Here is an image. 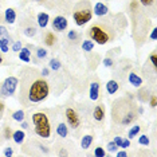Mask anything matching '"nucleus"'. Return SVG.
<instances>
[{
    "label": "nucleus",
    "mask_w": 157,
    "mask_h": 157,
    "mask_svg": "<svg viewBox=\"0 0 157 157\" xmlns=\"http://www.w3.org/2000/svg\"><path fill=\"white\" fill-rule=\"evenodd\" d=\"M65 116H66L67 124H69L70 128H73V129H77V128L81 125L79 116H78V113L73 108H67L66 112H65Z\"/></svg>",
    "instance_id": "0eeeda50"
},
{
    "label": "nucleus",
    "mask_w": 157,
    "mask_h": 157,
    "mask_svg": "<svg viewBox=\"0 0 157 157\" xmlns=\"http://www.w3.org/2000/svg\"><path fill=\"white\" fill-rule=\"evenodd\" d=\"M149 59H151V62H152V65H153V67H157V55H156V52H152L151 54V56H149Z\"/></svg>",
    "instance_id": "c85d7f7f"
},
{
    "label": "nucleus",
    "mask_w": 157,
    "mask_h": 157,
    "mask_svg": "<svg viewBox=\"0 0 157 157\" xmlns=\"http://www.w3.org/2000/svg\"><path fill=\"white\" fill-rule=\"evenodd\" d=\"M94 156H95V157H105V151H103V148H101V146L95 148Z\"/></svg>",
    "instance_id": "cd10ccee"
},
{
    "label": "nucleus",
    "mask_w": 157,
    "mask_h": 157,
    "mask_svg": "<svg viewBox=\"0 0 157 157\" xmlns=\"http://www.w3.org/2000/svg\"><path fill=\"white\" fill-rule=\"evenodd\" d=\"M99 97V83L98 82H93L90 85V99L91 101H97Z\"/></svg>",
    "instance_id": "9b49d317"
},
{
    "label": "nucleus",
    "mask_w": 157,
    "mask_h": 157,
    "mask_svg": "<svg viewBox=\"0 0 157 157\" xmlns=\"http://www.w3.org/2000/svg\"><path fill=\"white\" fill-rule=\"evenodd\" d=\"M108 12H109V8L105 4H103V3H97V4L94 6V13L97 16H99V17L105 16Z\"/></svg>",
    "instance_id": "9d476101"
},
{
    "label": "nucleus",
    "mask_w": 157,
    "mask_h": 157,
    "mask_svg": "<svg viewBox=\"0 0 157 157\" xmlns=\"http://www.w3.org/2000/svg\"><path fill=\"white\" fill-rule=\"evenodd\" d=\"M118 89H120V86H118V83H117L116 81H109L108 83H106V91L109 93V94H116L117 91H118Z\"/></svg>",
    "instance_id": "f3484780"
},
{
    "label": "nucleus",
    "mask_w": 157,
    "mask_h": 157,
    "mask_svg": "<svg viewBox=\"0 0 157 157\" xmlns=\"http://www.w3.org/2000/svg\"><path fill=\"white\" fill-rule=\"evenodd\" d=\"M36 56L39 59H44L46 56H47V51H46L44 48H38L36 50Z\"/></svg>",
    "instance_id": "bb28decb"
},
{
    "label": "nucleus",
    "mask_w": 157,
    "mask_h": 157,
    "mask_svg": "<svg viewBox=\"0 0 157 157\" xmlns=\"http://www.w3.org/2000/svg\"><path fill=\"white\" fill-rule=\"evenodd\" d=\"M89 35L95 43L98 44H106L109 42L114 40L116 38V31L114 28L108 23L103 22H98L94 23L89 30Z\"/></svg>",
    "instance_id": "7ed1b4c3"
},
{
    "label": "nucleus",
    "mask_w": 157,
    "mask_h": 157,
    "mask_svg": "<svg viewBox=\"0 0 157 157\" xmlns=\"http://www.w3.org/2000/svg\"><path fill=\"white\" fill-rule=\"evenodd\" d=\"M56 36L52 33H46L44 35V43L46 46H48V47H54V46L56 44Z\"/></svg>",
    "instance_id": "2eb2a0df"
},
{
    "label": "nucleus",
    "mask_w": 157,
    "mask_h": 157,
    "mask_svg": "<svg viewBox=\"0 0 157 157\" xmlns=\"http://www.w3.org/2000/svg\"><path fill=\"white\" fill-rule=\"evenodd\" d=\"M91 144H93V136H91V134L85 136V137L81 140V146H82L83 149H89Z\"/></svg>",
    "instance_id": "aec40b11"
},
{
    "label": "nucleus",
    "mask_w": 157,
    "mask_h": 157,
    "mask_svg": "<svg viewBox=\"0 0 157 157\" xmlns=\"http://www.w3.org/2000/svg\"><path fill=\"white\" fill-rule=\"evenodd\" d=\"M128 81H129V83L132 85V86H134V87H140L141 85H142L141 77H138L136 73H130L129 74V78H128Z\"/></svg>",
    "instance_id": "ddd939ff"
},
{
    "label": "nucleus",
    "mask_w": 157,
    "mask_h": 157,
    "mask_svg": "<svg viewBox=\"0 0 157 157\" xmlns=\"http://www.w3.org/2000/svg\"><path fill=\"white\" fill-rule=\"evenodd\" d=\"M42 75H43V77H47V75H48V69H43V70H42Z\"/></svg>",
    "instance_id": "c03bdc74"
},
{
    "label": "nucleus",
    "mask_w": 157,
    "mask_h": 157,
    "mask_svg": "<svg viewBox=\"0 0 157 157\" xmlns=\"http://www.w3.org/2000/svg\"><path fill=\"white\" fill-rule=\"evenodd\" d=\"M149 137L148 136H145V134H142V136H140V138H138V144L140 145H144V146H148L149 145Z\"/></svg>",
    "instance_id": "a878e982"
},
{
    "label": "nucleus",
    "mask_w": 157,
    "mask_h": 157,
    "mask_svg": "<svg viewBox=\"0 0 157 157\" xmlns=\"http://www.w3.org/2000/svg\"><path fill=\"white\" fill-rule=\"evenodd\" d=\"M22 128H23V129H26V128H28V125H27L26 122H23V124H22Z\"/></svg>",
    "instance_id": "49530a36"
},
{
    "label": "nucleus",
    "mask_w": 157,
    "mask_h": 157,
    "mask_svg": "<svg viewBox=\"0 0 157 157\" xmlns=\"http://www.w3.org/2000/svg\"><path fill=\"white\" fill-rule=\"evenodd\" d=\"M3 114H4V102L0 99V120H2Z\"/></svg>",
    "instance_id": "e433bc0d"
},
{
    "label": "nucleus",
    "mask_w": 157,
    "mask_h": 157,
    "mask_svg": "<svg viewBox=\"0 0 157 157\" xmlns=\"http://www.w3.org/2000/svg\"><path fill=\"white\" fill-rule=\"evenodd\" d=\"M12 117H13V120H15V121L23 122V120H24V112H23V110H16V112H13Z\"/></svg>",
    "instance_id": "b1692460"
},
{
    "label": "nucleus",
    "mask_w": 157,
    "mask_h": 157,
    "mask_svg": "<svg viewBox=\"0 0 157 157\" xmlns=\"http://www.w3.org/2000/svg\"><path fill=\"white\" fill-rule=\"evenodd\" d=\"M140 3L144 7H151L153 4V0H140Z\"/></svg>",
    "instance_id": "72a5a7b5"
},
{
    "label": "nucleus",
    "mask_w": 157,
    "mask_h": 157,
    "mask_svg": "<svg viewBox=\"0 0 157 157\" xmlns=\"http://www.w3.org/2000/svg\"><path fill=\"white\" fill-rule=\"evenodd\" d=\"M69 26V22L65 16H56L52 20V30L56 31V33H63V31Z\"/></svg>",
    "instance_id": "6e6552de"
},
{
    "label": "nucleus",
    "mask_w": 157,
    "mask_h": 157,
    "mask_svg": "<svg viewBox=\"0 0 157 157\" xmlns=\"http://www.w3.org/2000/svg\"><path fill=\"white\" fill-rule=\"evenodd\" d=\"M19 59L23 62H30L31 59V51L27 47H22V50L19 51Z\"/></svg>",
    "instance_id": "dca6fc26"
},
{
    "label": "nucleus",
    "mask_w": 157,
    "mask_h": 157,
    "mask_svg": "<svg viewBox=\"0 0 157 157\" xmlns=\"http://www.w3.org/2000/svg\"><path fill=\"white\" fill-rule=\"evenodd\" d=\"M56 133H58V136H59V137H62V138L67 137V134H69V130H67L66 124H63V122L58 124V126H56Z\"/></svg>",
    "instance_id": "a211bd4d"
},
{
    "label": "nucleus",
    "mask_w": 157,
    "mask_h": 157,
    "mask_svg": "<svg viewBox=\"0 0 157 157\" xmlns=\"http://www.w3.org/2000/svg\"><path fill=\"white\" fill-rule=\"evenodd\" d=\"M50 67H51V70L58 71L60 69V62L58 59H51V60H50Z\"/></svg>",
    "instance_id": "393cba45"
},
{
    "label": "nucleus",
    "mask_w": 157,
    "mask_h": 157,
    "mask_svg": "<svg viewBox=\"0 0 157 157\" xmlns=\"http://www.w3.org/2000/svg\"><path fill=\"white\" fill-rule=\"evenodd\" d=\"M4 17H6L7 23L12 24V23H15V20H16V12L13 11L12 8H7L6 12H4Z\"/></svg>",
    "instance_id": "4468645a"
},
{
    "label": "nucleus",
    "mask_w": 157,
    "mask_h": 157,
    "mask_svg": "<svg viewBox=\"0 0 157 157\" xmlns=\"http://www.w3.org/2000/svg\"><path fill=\"white\" fill-rule=\"evenodd\" d=\"M140 130H141V128L138 126V125H134V126H132V129L129 130V133H128V137H129V140L134 138L136 136L140 133Z\"/></svg>",
    "instance_id": "412c9836"
},
{
    "label": "nucleus",
    "mask_w": 157,
    "mask_h": 157,
    "mask_svg": "<svg viewBox=\"0 0 157 157\" xmlns=\"http://www.w3.org/2000/svg\"><path fill=\"white\" fill-rule=\"evenodd\" d=\"M7 36V30H6V27H3V26H0V36Z\"/></svg>",
    "instance_id": "58836bf2"
},
{
    "label": "nucleus",
    "mask_w": 157,
    "mask_h": 157,
    "mask_svg": "<svg viewBox=\"0 0 157 157\" xmlns=\"http://www.w3.org/2000/svg\"><path fill=\"white\" fill-rule=\"evenodd\" d=\"M67 36H69L70 40H77V39H78V34L75 33V31H70Z\"/></svg>",
    "instance_id": "473e14b6"
},
{
    "label": "nucleus",
    "mask_w": 157,
    "mask_h": 157,
    "mask_svg": "<svg viewBox=\"0 0 157 157\" xmlns=\"http://www.w3.org/2000/svg\"><path fill=\"white\" fill-rule=\"evenodd\" d=\"M114 144L118 146V148H121V144H122V137H116V138H114Z\"/></svg>",
    "instance_id": "c9c22d12"
},
{
    "label": "nucleus",
    "mask_w": 157,
    "mask_h": 157,
    "mask_svg": "<svg viewBox=\"0 0 157 157\" xmlns=\"http://www.w3.org/2000/svg\"><path fill=\"white\" fill-rule=\"evenodd\" d=\"M156 103H157V101H156V97H155V95H153V97L151 98V106H152V108H155V106H156Z\"/></svg>",
    "instance_id": "a19ab883"
},
{
    "label": "nucleus",
    "mask_w": 157,
    "mask_h": 157,
    "mask_svg": "<svg viewBox=\"0 0 157 157\" xmlns=\"http://www.w3.org/2000/svg\"><path fill=\"white\" fill-rule=\"evenodd\" d=\"M2 62H3V58H2V56H0V65H2Z\"/></svg>",
    "instance_id": "de8ad7c7"
},
{
    "label": "nucleus",
    "mask_w": 157,
    "mask_h": 157,
    "mask_svg": "<svg viewBox=\"0 0 157 157\" xmlns=\"http://www.w3.org/2000/svg\"><path fill=\"white\" fill-rule=\"evenodd\" d=\"M35 2H42V0H35Z\"/></svg>",
    "instance_id": "09e8293b"
},
{
    "label": "nucleus",
    "mask_w": 157,
    "mask_h": 157,
    "mask_svg": "<svg viewBox=\"0 0 157 157\" xmlns=\"http://www.w3.org/2000/svg\"><path fill=\"white\" fill-rule=\"evenodd\" d=\"M48 20H50V16L48 13L46 12H39L38 13V24L40 28H46L48 24Z\"/></svg>",
    "instance_id": "f8f14e48"
},
{
    "label": "nucleus",
    "mask_w": 157,
    "mask_h": 157,
    "mask_svg": "<svg viewBox=\"0 0 157 157\" xmlns=\"http://www.w3.org/2000/svg\"><path fill=\"white\" fill-rule=\"evenodd\" d=\"M138 117L137 108L129 98H117L112 106V120L118 126H128Z\"/></svg>",
    "instance_id": "f03ea898"
},
{
    "label": "nucleus",
    "mask_w": 157,
    "mask_h": 157,
    "mask_svg": "<svg viewBox=\"0 0 157 157\" xmlns=\"http://www.w3.org/2000/svg\"><path fill=\"white\" fill-rule=\"evenodd\" d=\"M12 153H13V152H12V149L8 146V148H7L6 151H4V156H12Z\"/></svg>",
    "instance_id": "ea45409f"
},
{
    "label": "nucleus",
    "mask_w": 157,
    "mask_h": 157,
    "mask_svg": "<svg viewBox=\"0 0 157 157\" xmlns=\"http://www.w3.org/2000/svg\"><path fill=\"white\" fill-rule=\"evenodd\" d=\"M35 33H36V31H35L34 27H28V28H26V31H24V34H26L27 36H34Z\"/></svg>",
    "instance_id": "c756f323"
},
{
    "label": "nucleus",
    "mask_w": 157,
    "mask_h": 157,
    "mask_svg": "<svg viewBox=\"0 0 157 157\" xmlns=\"http://www.w3.org/2000/svg\"><path fill=\"white\" fill-rule=\"evenodd\" d=\"M17 85H19V79H17L16 77H8L4 81L3 86H2L3 95H12V94H15V91L17 89Z\"/></svg>",
    "instance_id": "423d86ee"
},
{
    "label": "nucleus",
    "mask_w": 157,
    "mask_h": 157,
    "mask_svg": "<svg viewBox=\"0 0 157 157\" xmlns=\"http://www.w3.org/2000/svg\"><path fill=\"white\" fill-rule=\"evenodd\" d=\"M74 22L77 26H85L86 23H89L93 17V10L89 2H82L79 4L75 6L73 12Z\"/></svg>",
    "instance_id": "39448f33"
},
{
    "label": "nucleus",
    "mask_w": 157,
    "mask_h": 157,
    "mask_svg": "<svg viewBox=\"0 0 157 157\" xmlns=\"http://www.w3.org/2000/svg\"><path fill=\"white\" fill-rule=\"evenodd\" d=\"M130 146V140H122V144H121V148H129Z\"/></svg>",
    "instance_id": "f704fd0d"
},
{
    "label": "nucleus",
    "mask_w": 157,
    "mask_h": 157,
    "mask_svg": "<svg viewBox=\"0 0 157 157\" xmlns=\"http://www.w3.org/2000/svg\"><path fill=\"white\" fill-rule=\"evenodd\" d=\"M12 50H13L15 52H19L20 50H22V43H20V42H16V43H13Z\"/></svg>",
    "instance_id": "2f4dec72"
},
{
    "label": "nucleus",
    "mask_w": 157,
    "mask_h": 157,
    "mask_svg": "<svg viewBox=\"0 0 157 157\" xmlns=\"http://www.w3.org/2000/svg\"><path fill=\"white\" fill-rule=\"evenodd\" d=\"M8 43H10L8 38H2L0 39V50H2L3 52L8 51Z\"/></svg>",
    "instance_id": "5701e85b"
},
{
    "label": "nucleus",
    "mask_w": 157,
    "mask_h": 157,
    "mask_svg": "<svg viewBox=\"0 0 157 157\" xmlns=\"http://www.w3.org/2000/svg\"><path fill=\"white\" fill-rule=\"evenodd\" d=\"M93 117H94V121L97 122H102L103 118H105V106L103 105H97L94 108V112H93Z\"/></svg>",
    "instance_id": "1a4fd4ad"
},
{
    "label": "nucleus",
    "mask_w": 157,
    "mask_h": 157,
    "mask_svg": "<svg viewBox=\"0 0 157 157\" xmlns=\"http://www.w3.org/2000/svg\"><path fill=\"white\" fill-rule=\"evenodd\" d=\"M19 102L24 108L35 106L44 101L50 94L48 82L44 79L40 71L34 67L22 70L19 81Z\"/></svg>",
    "instance_id": "f257e3e1"
},
{
    "label": "nucleus",
    "mask_w": 157,
    "mask_h": 157,
    "mask_svg": "<svg viewBox=\"0 0 157 157\" xmlns=\"http://www.w3.org/2000/svg\"><path fill=\"white\" fill-rule=\"evenodd\" d=\"M117 156H118V157H125V156H128V153L126 152H118V153H117Z\"/></svg>",
    "instance_id": "37998d69"
},
{
    "label": "nucleus",
    "mask_w": 157,
    "mask_h": 157,
    "mask_svg": "<svg viewBox=\"0 0 157 157\" xmlns=\"http://www.w3.org/2000/svg\"><path fill=\"white\" fill-rule=\"evenodd\" d=\"M103 65H105L106 67H110V66H113V60L110 59V58H106L105 60H103Z\"/></svg>",
    "instance_id": "4c0bfd02"
},
{
    "label": "nucleus",
    "mask_w": 157,
    "mask_h": 157,
    "mask_svg": "<svg viewBox=\"0 0 157 157\" xmlns=\"http://www.w3.org/2000/svg\"><path fill=\"white\" fill-rule=\"evenodd\" d=\"M6 138H10V128H6Z\"/></svg>",
    "instance_id": "a18cd8bd"
},
{
    "label": "nucleus",
    "mask_w": 157,
    "mask_h": 157,
    "mask_svg": "<svg viewBox=\"0 0 157 157\" xmlns=\"http://www.w3.org/2000/svg\"><path fill=\"white\" fill-rule=\"evenodd\" d=\"M93 48H94V42L93 40H83V43H82V50H83V51L89 52V51H91Z\"/></svg>",
    "instance_id": "4be33fe9"
},
{
    "label": "nucleus",
    "mask_w": 157,
    "mask_h": 157,
    "mask_svg": "<svg viewBox=\"0 0 157 157\" xmlns=\"http://www.w3.org/2000/svg\"><path fill=\"white\" fill-rule=\"evenodd\" d=\"M33 124H34V130L36 136H39L43 140H48L52 134L51 129V124L48 121V117L46 116V113L43 112H38L33 114Z\"/></svg>",
    "instance_id": "20e7f679"
},
{
    "label": "nucleus",
    "mask_w": 157,
    "mask_h": 157,
    "mask_svg": "<svg viewBox=\"0 0 157 157\" xmlns=\"http://www.w3.org/2000/svg\"><path fill=\"white\" fill-rule=\"evenodd\" d=\"M117 148H118V146L114 144V141H112V142H109V144H108V151L109 152H116Z\"/></svg>",
    "instance_id": "7c9ffc66"
},
{
    "label": "nucleus",
    "mask_w": 157,
    "mask_h": 157,
    "mask_svg": "<svg viewBox=\"0 0 157 157\" xmlns=\"http://www.w3.org/2000/svg\"><path fill=\"white\" fill-rule=\"evenodd\" d=\"M24 137H26V134H24L23 130H16V132H13V134H12V138L16 144H22L24 141Z\"/></svg>",
    "instance_id": "6ab92c4d"
},
{
    "label": "nucleus",
    "mask_w": 157,
    "mask_h": 157,
    "mask_svg": "<svg viewBox=\"0 0 157 157\" xmlns=\"http://www.w3.org/2000/svg\"><path fill=\"white\" fill-rule=\"evenodd\" d=\"M151 39L152 40H156V28L152 30V34H151Z\"/></svg>",
    "instance_id": "79ce46f5"
}]
</instances>
